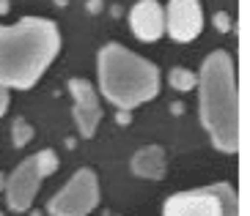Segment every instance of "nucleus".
<instances>
[{
    "label": "nucleus",
    "mask_w": 250,
    "mask_h": 216,
    "mask_svg": "<svg viewBox=\"0 0 250 216\" xmlns=\"http://www.w3.org/2000/svg\"><path fill=\"white\" fill-rule=\"evenodd\" d=\"M162 216H236V192L228 183L179 192L168 197Z\"/></svg>",
    "instance_id": "obj_4"
},
{
    "label": "nucleus",
    "mask_w": 250,
    "mask_h": 216,
    "mask_svg": "<svg viewBox=\"0 0 250 216\" xmlns=\"http://www.w3.org/2000/svg\"><path fill=\"white\" fill-rule=\"evenodd\" d=\"M0 14H8V0H0Z\"/></svg>",
    "instance_id": "obj_18"
},
{
    "label": "nucleus",
    "mask_w": 250,
    "mask_h": 216,
    "mask_svg": "<svg viewBox=\"0 0 250 216\" xmlns=\"http://www.w3.org/2000/svg\"><path fill=\"white\" fill-rule=\"evenodd\" d=\"M214 28L217 30H231V19H228V14H214Z\"/></svg>",
    "instance_id": "obj_14"
},
{
    "label": "nucleus",
    "mask_w": 250,
    "mask_h": 216,
    "mask_svg": "<svg viewBox=\"0 0 250 216\" xmlns=\"http://www.w3.org/2000/svg\"><path fill=\"white\" fill-rule=\"evenodd\" d=\"M6 109H8V88L0 85V118L6 115Z\"/></svg>",
    "instance_id": "obj_15"
},
{
    "label": "nucleus",
    "mask_w": 250,
    "mask_h": 216,
    "mask_svg": "<svg viewBox=\"0 0 250 216\" xmlns=\"http://www.w3.org/2000/svg\"><path fill=\"white\" fill-rule=\"evenodd\" d=\"M0 216H3V214H0Z\"/></svg>",
    "instance_id": "obj_21"
},
{
    "label": "nucleus",
    "mask_w": 250,
    "mask_h": 216,
    "mask_svg": "<svg viewBox=\"0 0 250 216\" xmlns=\"http://www.w3.org/2000/svg\"><path fill=\"white\" fill-rule=\"evenodd\" d=\"M165 167H168V162H165V151L160 145H146L132 156V173L138 178L160 180L165 175Z\"/></svg>",
    "instance_id": "obj_10"
},
{
    "label": "nucleus",
    "mask_w": 250,
    "mask_h": 216,
    "mask_svg": "<svg viewBox=\"0 0 250 216\" xmlns=\"http://www.w3.org/2000/svg\"><path fill=\"white\" fill-rule=\"evenodd\" d=\"M88 11L91 14H99L102 11V0H88Z\"/></svg>",
    "instance_id": "obj_17"
},
{
    "label": "nucleus",
    "mask_w": 250,
    "mask_h": 216,
    "mask_svg": "<svg viewBox=\"0 0 250 216\" xmlns=\"http://www.w3.org/2000/svg\"><path fill=\"white\" fill-rule=\"evenodd\" d=\"M165 28L176 41H192L204 30V11L198 0H170L165 11Z\"/></svg>",
    "instance_id": "obj_7"
},
{
    "label": "nucleus",
    "mask_w": 250,
    "mask_h": 216,
    "mask_svg": "<svg viewBox=\"0 0 250 216\" xmlns=\"http://www.w3.org/2000/svg\"><path fill=\"white\" fill-rule=\"evenodd\" d=\"M61 50L58 25L44 17H25L0 28V85L28 90L42 79Z\"/></svg>",
    "instance_id": "obj_1"
},
{
    "label": "nucleus",
    "mask_w": 250,
    "mask_h": 216,
    "mask_svg": "<svg viewBox=\"0 0 250 216\" xmlns=\"http://www.w3.org/2000/svg\"><path fill=\"white\" fill-rule=\"evenodd\" d=\"M168 82H170V88H176V90H192V88L198 85V77L192 72H187V69H170V74H168Z\"/></svg>",
    "instance_id": "obj_11"
},
{
    "label": "nucleus",
    "mask_w": 250,
    "mask_h": 216,
    "mask_svg": "<svg viewBox=\"0 0 250 216\" xmlns=\"http://www.w3.org/2000/svg\"><path fill=\"white\" fill-rule=\"evenodd\" d=\"M11 140H14L17 148H25V145L33 140V126H30L25 118H17L14 126H11Z\"/></svg>",
    "instance_id": "obj_12"
},
{
    "label": "nucleus",
    "mask_w": 250,
    "mask_h": 216,
    "mask_svg": "<svg viewBox=\"0 0 250 216\" xmlns=\"http://www.w3.org/2000/svg\"><path fill=\"white\" fill-rule=\"evenodd\" d=\"M39 183H42V173L36 167V156L25 159L22 164H17V170L6 178V202L8 208L22 214L30 211L33 205V197L39 192Z\"/></svg>",
    "instance_id": "obj_6"
},
{
    "label": "nucleus",
    "mask_w": 250,
    "mask_h": 216,
    "mask_svg": "<svg viewBox=\"0 0 250 216\" xmlns=\"http://www.w3.org/2000/svg\"><path fill=\"white\" fill-rule=\"evenodd\" d=\"M58 156H55V151H50V148H44V151L36 153V167L39 173H42V178H47V175H52L55 170H58Z\"/></svg>",
    "instance_id": "obj_13"
},
{
    "label": "nucleus",
    "mask_w": 250,
    "mask_h": 216,
    "mask_svg": "<svg viewBox=\"0 0 250 216\" xmlns=\"http://www.w3.org/2000/svg\"><path fill=\"white\" fill-rule=\"evenodd\" d=\"M3 189H6V175L0 173V192H3Z\"/></svg>",
    "instance_id": "obj_19"
},
{
    "label": "nucleus",
    "mask_w": 250,
    "mask_h": 216,
    "mask_svg": "<svg viewBox=\"0 0 250 216\" xmlns=\"http://www.w3.org/2000/svg\"><path fill=\"white\" fill-rule=\"evenodd\" d=\"M201 121H204L214 148L234 153L239 148V99H236V72L231 55L212 52L201 66Z\"/></svg>",
    "instance_id": "obj_2"
},
{
    "label": "nucleus",
    "mask_w": 250,
    "mask_h": 216,
    "mask_svg": "<svg viewBox=\"0 0 250 216\" xmlns=\"http://www.w3.org/2000/svg\"><path fill=\"white\" fill-rule=\"evenodd\" d=\"M69 0H55V6H66Z\"/></svg>",
    "instance_id": "obj_20"
},
{
    "label": "nucleus",
    "mask_w": 250,
    "mask_h": 216,
    "mask_svg": "<svg viewBox=\"0 0 250 216\" xmlns=\"http://www.w3.org/2000/svg\"><path fill=\"white\" fill-rule=\"evenodd\" d=\"M129 25L140 41H157L165 30V11L157 0H140L129 14Z\"/></svg>",
    "instance_id": "obj_9"
},
{
    "label": "nucleus",
    "mask_w": 250,
    "mask_h": 216,
    "mask_svg": "<svg viewBox=\"0 0 250 216\" xmlns=\"http://www.w3.org/2000/svg\"><path fill=\"white\" fill-rule=\"evenodd\" d=\"M99 205V180L94 170L83 167L72 175L66 186L47 202V214L52 216H88Z\"/></svg>",
    "instance_id": "obj_5"
},
{
    "label": "nucleus",
    "mask_w": 250,
    "mask_h": 216,
    "mask_svg": "<svg viewBox=\"0 0 250 216\" xmlns=\"http://www.w3.org/2000/svg\"><path fill=\"white\" fill-rule=\"evenodd\" d=\"M69 93L74 99V121L83 137H91L102 121V109H99V99L96 90L88 79H69Z\"/></svg>",
    "instance_id": "obj_8"
},
{
    "label": "nucleus",
    "mask_w": 250,
    "mask_h": 216,
    "mask_svg": "<svg viewBox=\"0 0 250 216\" xmlns=\"http://www.w3.org/2000/svg\"><path fill=\"white\" fill-rule=\"evenodd\" d=\"M116 121H118V123H129V121H132V115H129V109H118Z\"/></svg>",
    "instance_id": "obj_16"
},
{
    "label": "nucleus",
    "mask_w": 250,
    "mask_h": 216,
    "mask_svg": "<svg viewBox=\"0 0 250 216\" xmlns=\"http://www.w3.org/2000/svg\"><path fill=\"white\" fill-rule=\"evenodd\" d=\"M99 88L118 109H132L160 93V69L121 44L99 50Z\"/></svg>",
    "instance_id": "obj_3"
}]
</instances>
